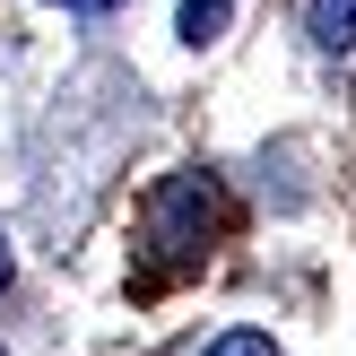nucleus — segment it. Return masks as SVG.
Masks as SVG:
<instances>
[{"label":"nucleus","mask_w":356,"mask_h":356,"mask_svg":"<svg viewBox=\"0 0 356 356\" xmlns=\"http://www.w3.org/2000/svg\"><path fill=\"white\" fill-rule=\"evenodd\" d=\"M0 356H9V348H0Z\"/></svg>","instance_id":"nucleus-6"},{"label":"nucleus","mask_w":356,"mask_h":356,"mask_svg":"<svg viewBox=\"0 0 356 356\" xmlns=\"http://www.w3.org/2000/svg\"><path fill=\"white\" fill-rule=\"evenodd\" d=\"M226 17H235V0H183V17H174V35L183 44H218Z\"/></svg>","instance_id":"nucleus-1"},{"label":"nucleus","mask_w":356,"mask_h":356,"mask_svg":"<svg viewBox=\"0 0 356 356\" xmlns=\"http://www.w3.org/2000/svg\"><path fill=\"white\" fill-rule=\"evenodd\" d=\"M313 44H330V52L356 44V0H313Z\"/></svg>","instance_id":"nucleus-2"},{"label":"nucleus","mask_w":356,"mask_h":356,"mask_svg":"<svg viewBox=\"0 0 356 356\" xmlns=\"http://www.w3.org/2000/svg\"><path fill=\"white\" fill-rule=\"evenodd\" d=\"M52 9H87V17H96V9H122V0H52Z\"/></svg>","instance_id":"nucleus-4"},{"label":"nucleus","mask_w":356,"mask_h":356,"mask_svg":"<svg viewBox=\"0 0 356 356\" xmlns=\"http://www.w3.org/2000/svg\"><path fill=\"white\" fill-rule=\"evenodd\" d=\"M200 356H278V348L261 339V330H226V339H209Z\"/></svg>","instance_id":"nucleus-3"},{"label":"nucleus","mask_w":356,"mask_h":356,"mask_svg":"<svg viewBox=\"0 0 356 356\" xmlns=\"http://www.w3.org/2000/svg\"><path fill=\"white\" fill-rule=\"evenodd\" d=\"M9 270H17V261H9V235H0V287H9Z\"/></svg>","instance_id":"nucleus-5"}]
</instances>
